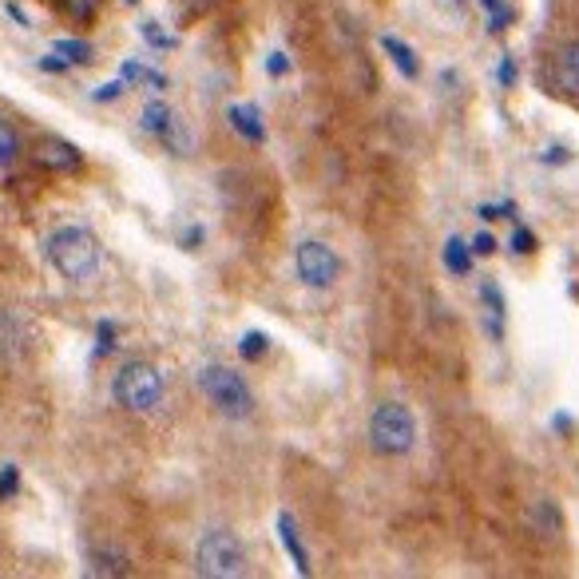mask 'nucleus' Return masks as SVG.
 <instances>
[{"label":"nucleus","instance_id":"nucleus-1","mask_svg":"<svg viewBox=\"0 0 579 579\" xmlns=\"http://www.w3.org/2000/svg\"><path fill=\"white\" fill-rule=\"evenodd\" d=\"M49 251V262L56 266L60 278L69 282H92L99 274V262H104V251H99V239L87 227H56L44 242Z\"/></svg>","mask_w":579,"mask_h":579},{"label":"nucleus","instance_id":"nucleus-2","mask_svg":"<svg viewBox=\"0 0 579 579\" xmlns=\"http://www.w3.org/2000/svg\"><path fill=\"white\" fill-rule=\"evenodd\" d=\"M366 436L377 456L401 461V456L413 453L417 441H421V421H417L413 409L401 406V401H377L366 421Z\"/></svg>","mask_w":579,"mask_h":579},{"label":"nucleus","instance_id":"nucleus-3","mask_svg":"<svg viewBox=\"0 0 579 579\" xmlns=\"http://www.w3.org/2000/svg\"><path fill=\"white\" fill-rule=\"evenodd\" d=\"M194 381H199V393L207 397V406L227 417V421H246V417L254 413V406H259V401H254V389L246 386V377L231 366L211 361V366L199 369Z\"/></svg>","mask_w":579,"mask_h":579},{"label":"nucleus","instance_id":"nucleus-4","mask_svg":"<svg viewBox=\"0 0 579 579\" xmlns=\"http://www.w3.org/2000/svg\"><path fill=\"white\" fill-rule=\"evenodd\" d=\"M164 397H167V381L151 361H127V366H119L116 377H112V401H116L124 413L147 417L164 406Z\"/></svg>","mask_w":579,"mask_h":579},{"label":"nucleus","instance_id":"nucleus-5","mask_svg":"<svg viewBox=\"0 0 579 579\" xmlns=\"http://www.w3.org/2000/svg\"><path fill=\"white\" fill-rule=\"evenodd\" d=\"M194 571L207 579L246 576V548L231 528H207L194 540Z\"/></svg>","mask_w":579,"mask_h":579},{"label":"nucleus","instance_id":"nucleus-6","mask_svg":"<svg viewBox=\"0 0 579 579\" xmlns=\"http://www.w3.org/2000/svg\"><path fill=\"white\" fill-rule=\"evenodd\" d=\"M294 278L306 290H329L341 278V254L322 239H302L294 246Z\"/></svg>","mask_w":579,"mask_h":579},{"label":"nucleus","instance_id":"nucleus-7","mask_svg":"<svg viewBox=\"0 0 579 579\" xmlns=\"http://www.w3.org/2000/svg\"><path fill=\"white\" fill-rule=\"evenodd\" d=\"M139 127H144L151 139H159L171 155H191L194 147L191 131H187V124L179 119V112H175L171 104H164V99H151V104L139 112Z\"/></svg>","mask_w":579,"mask_h":579},{"label":"nucleus","instance_id":"nucleus-8","mask_svg":"<svg viewBox=\"0 0 579 579\" xmlns=\"http://www.w3.org/2000/svg\"><path fill=\"white\" fill-rule=\"evenodd\" d=\"M524 524H528V531L536 536V540L551 544V540H560L564 512L551 496H536V501H528V508H524Z\"/></svg>","mask_w":579,"mask_h":579},{"label":"nucleus","instance_id":"nucleus-9","mask_svg":"<svg viewBox=\"0 0 579 579\" xmlns=\"http://www.w3.org/2000/svg\"><path fill=\"white\" fill-rule=\"evenodd\" d=\"M476 298L484 306V329H488V338L493 341H504V318H508V298L501 294L496 282H481L476 286Z\"/></svg>","mask_w":579,"mask_h":579},{"label":"nucleus","instance_id":"nucleus-10","mask_svg":"<svg viewBox=\"0 0 579 579\" xmlns=\"http://www.w3.org/2000/svg\"><path fill=\"white\" fill-rule=\"evenodd\" d=\"M551 84L560 87L564 96H576L579 99V40L564 44L551 60Z\"/></svg>","mask_w":579,"mask_h":579},{"label":"nucleus","instance_id":"nucleus-11","mask_svg":"<svg viewBox=\"0 0 579 579\" xmlns=\"http://www.w3.org/2000/svg\"><path fill=\"white\" fill-rule=\"evenodd\" d=\"M278 540H282V548H286L290 564L298 568V576H309V551H306V544H302L298 520H294L290 512H278Z\"/></svg>","mask_w":579,"mask_h":579},{"label":"nucleus","instance_id":"nucleus-12","mask_svg":"<svg viewBox=\"0 0 579 579\" xmlns=\"http://www.w3.org/2000/svg\"><path fill=\"white\" fill-rule=\"evenodd\" d=\"M377 44H381V52L389 56V64H393V69L401 72L406 80H417V76H421V56H417V49H409V44H406L401 36L386 32V36L377 40Z\"/></svg>","mask_w":579,"mask_h":579},{"label":"nucleus","instance_id":"nucleus-13","mask_svg":"<svg viewBox=\"0 0 579 579\" xmlns=\"http://www.w3.org/2000/svg\"><path fill=\"white\" fill-rule=\"evenodd\" d=\"M227 124H231L246 144H262V139H266V124H262V112L254 104H231L227 107Z\"/></svg>","mask_w":579,"mask_h":579},{"label":"nucleus","instance_id":"nucleus-14","mask_svg":"<svg viewBox=\"0 0 579 579\" xmlns=\"http://www.w3.org/2000/svg\"><path fill=\"white\" fill-rule=\"evenodd\" d=\"M36 164L49 167V171H72L80 164V147L69 144V139H44L36 147Z\"/></svg>","mask_w":579,"mask_h":579},{"label":"nucleus","instance_id":"nucleus-15","mask_svg":"<svg viewBox=\"0 0 579 579\" xmlns=\"http://www.w3.org/2000/svg\"><path fill=\"white\" fill-rule=\"evenodd\" d=\"M473 246H469V239H461V234H449L441 246V262H444V271L453 274V278H464V274L473 271Z\"/></svg>","mask_w":579,"mask_h":579},{"label":"nucleus","instance_id":"nucleus-16","mask_svg":"<svg viewBox=\"0 0 579 579\" xmlns=\"http://www.w3.org/2000/svg\"><path fill=\"white\" fill-rule=\"evenodd\" d=\"M87 571L92 576H131V560L116 548H96L87 556Z\"/></svg>","mask_w":579,"mask_h":579},{"label":"nucleus","instance_id":"nucleus-17","mask_svg":"<svg viewBox=\"0 0 579 579\" xmlns=\"http://www.w3.org/2000/svg\"><path fill=\"white\" fill-rule=\"evenodd\" d=\"M476 4H481V12H484V20H488V32H493V36H501V32L512 29L516 12H512L508 0H476Z\"/></svg>","mask_w":579,"mask_h":579},{"label":"nucleus","instance_id":"nucleus-18","mask_svg":"<svg viewBox=\"0 0 579 579\" xmlns=\"http://www.w3.org/2000/svg\"><path fill=\"white\" fill-rule=\"evenodd\" d=\"M124 84H147V87H155V92H164L167 76L164 72L147 69V64H139V60H127L124 64Z\"/></svg>","mask_w":579,"mask_h":579},{"label":"nucleus","instance_id":"nucleus-19","mask_svg":"<svg viewBox=\"0 0 579 579\" xmlns=\"http://www.w3.org/2000/svg\"><path fill=\"white\" fill-rule=\"evenodd\" d=\"M20 159V131L9 124V119H0V171L12 167Z\"/></svg>","mask_w":579,"mask_h":579},{"label":"nucleus","instance_id":"nucleus-20","mask_svg":"<svg viewBox=\"0 0 579 579\" xmlns=\"http://www.w3.org/2000/svg\"><path fill=\"white\" fill-rule=\"evenodd\" d=\"M266 349H271V334H262V329H246L239 341V354L242 361H262L266 358Z\"/></svg>","mask_w":579,"mask_h":579},{"label":"nucleus","instance_id":"nucleus-21","mask_svg":"<svg viewBox=\"0 0 579 579\" xmlns=\"http://www.w3.org/2000/svg\"><path fill=\"white\" fill-rule=\"evenodd\" d=\"M52 52L64 56V64H87V60H92V44H87V40H56Z\"/></svg>","mask_w":579,"mask_h":579},{"label":"nucleus","instance_id":"nucleus-22","mask_svg":"<svg viewBox=\"0 0 579 579\" xmlns=\"http://www.w3.org/2000/svg\"><path fill=\"white\" fill-rule=\"evenodd\" d=\"M508 251L516 254V259H528V254L536 251V234H531L528 227H516V231L508 234Z\"/></svg>","mask_w":579,"mask_h":579},{"label":"nucleus","instance_id":"nucleus-23","mask_svg":"<svg viewBox=\"0 0 579 579\" xmlns=\"http://www.w3.org/2000/svg\"><path fill=\"white\" fill-rule=\"evenodd\" d=\"M469 246H473L476 259H493L496 246H501V242H496V234H493V231H476L473 239H469Z\"/></svg>","mask_w":579,"mask_h":579},{"label":"nucleus","instance_id":"nucleus-24","mask_svg":"<svg viewBox=\"0 0 579 579\" xmlns=\"http://www.w3.org/2000/svg\"><path fill=\"white\" fill-rule=\"evenodd\" d=\"M17 488H20V469L17 464H4V469H0V501H12Z\"/></svg>","mask_w":579,"mask_h":579},{"label":"nucleus","instance_id":"nucleus-25","mask_svg":"<svg viewBox=\"0 0 579 579\" xmlns=\"http://www.w3.org/2000/svg\"><path fill=\"white\" fill-rule=\"evenodd\" d=\"M144 40L147 44H151V49H175V36H167L164 29H159V24H155V20H144Z\"/></svg>","mask_w":579,"mask_h":579},{"label":"nucleus","instance_id":"nucleus-26","mask_svg":"<svg viewBox=\"0 0 579 579\" xmlns=\"http://www.w3.org/2000/svg\"><path fill=\"white\" fill-rule=\"evenodd\" d=\"M516 76H520V72H516V56H508V52H504V56L496 60V84L516 87Z\"/></svg>","mask_w":579,"mask_h":579},{"label":"nucleus","instance_id":"nucleus-27","mask_svg":"<svg viewBox=\"0 0 579 579\" xmlns=\"http://www.w3.org/2000/svg\"><path fill=\"white\" fill-rule=\"evenodd\" d=\"M476 214H481L484 222H493V219H516V203H481V207H476Z\"/></svg>","mask_w":579,"mask_h":579},{"label":"nucleus","instance_id":"nucleus-28","mask_svg":"<svg viewBox=\"0 0 579 579\" xmlns=\"http://www.w3.org/2000/svg\"><path fill=\"white\" fill-rule=\"evenodd\" d=\"M540 164L564 167V164H571V151H568V147H560V144H551V147H544V151H540Z\"/></svg>","mask_w":579,"mask_h":579},{"label":"nucleus","instance_id":"nucleus-29","mask_svg":"<svg viewBox=\"0 0 579 579\" xmlns=\"http://www.w3.org/2000/svg\"><path fill=\"white\" fill-rule=\"evenodd\" d=\"M266 72H271L274 80L286 76V72H290V56H286V52H271V56H266Z\"/></svg>","mask_w":579,"mask_h":579},{"label":"nucleus","instance_id":"nucleus-30","mask_svg":"<svg viewBox=\"0 0 579 579\" xmlns=\"http://www.w3.org/2000/svg\"><path fill=\"white\" fill-rule=\"evenodd\" d=\"M99 354H107V349H116V322H99Z\"/></svg>","mask_w":579,"mask_h":579},{"label":"nucleus","instance_id":"nucleus-31","mask_svg":"<svg viewBox=\"0 0 579 579\" xmlns=\"http://www.w3.org/2000/svg\"><path fill=\"white\" fill-rule=\"evenodd\" d=\"M119 96H124V80H116V84H104L92 99H96V104H107V99H119Z\"/></svg>","mask_w":579,"mask_h":579},{"label":"nucleus","instance_id":"nucleus-32","mask_svg":"<svg viewBox=\"0 0 579 579\" xmlns=\"http://www.w3.org/2000/svg\"><path fill=\"white\" fill-rule=\"evenodd\" d=\"M199 242H203V227H191L183 234V251H199Z\"/></svg>","mask_w":579,"mask_h":579},{"label":"nucleus","instance_id":"nucleus-33","mask_svg":"<svg viewBox=\"0 0 579 579\" xmlns=\"http://www.w3.org/2000/svg\"><path fill=\"white\" fill-rule=\"evenodd\" d=\"M99 0H69V9L76 12V17H92V9H96Z\"/></svg>","mask_w":579,"mask_h":579},{"label":"nucleus","instance_id":"nucleus-34","mask_svg":"<svg viewBox=\"0 0 579 579\" xmlns=\"http://www.w3.org/2000/svg\"><path fill=\"white\" fill-rule=\"evenodd\" d=\"M551 425H556V433H568V429H576V421H571L568 413H556L551 417Z\"/></svg>","mask_w":579,"mask_h":579},{"label":"nucleus","instance_id":"nucleus-35","mask_svg":"<svg viewBox=\"0 0 579 579\" xmlns=\"http://www.w3.org/2000/svg\"><path fill=\"white\" fill-rule=\"evenodd\" d=\"M449 4H453V9H464V0H449Z\"/></svg>","mask_w":579,"mask_h":579},{"label":"nucleus","instance_id":"nucleus-36","mask_svg":"<svg viewBox=\"0 0 579 579\" xmlns=\"http://www.w3.org/2000/svg\"><path fill=\"white\" fill-rule=\"evenodd\" d=\"M127 4H136V0H127Z\"/></svg>","mask_w":579,"mask_h":579}]
</instances>
